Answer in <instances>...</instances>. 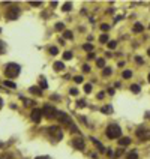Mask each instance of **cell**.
<instances>
[{
    "mask_svg": "<svg viewBox=\"0 0 150 159\" xmlns=\"http://www.w3.org/2000/svg\"><path fill=\"white\" fill-rule=\"evenodd\" d=\"M20 71H21V68H20V65H17V63H8V65L5 66V74H6L8 78H15V77H18Z\"/></svg>",
    "mask_w": 150,
    "mask_h": 159,
    "instance_id": "1",
    "label": "cell"
},
{
    "mask_svg": "<svg viewBox=\"0 0 150 159\" xmlns=\"http://www.w3.org/2000/svg\"><path fill=\"white\" fill-rule=\"evenodd\" d=\"M119 144L123 147V146H129L131 144V138H128V137H125V138H122V140H119Z\"/></svg>",
    "mask_w": 150,
    "mask_h": 159,
    "instance_id": "9",
    "label": "cell"
},
{
    "mask_svg": "<svg viewBox=\"0 0 150 159\" xmlns=\"http://www.w3.org/2000/svg\"><path fill=\"white\" fill-rule=\"evenodd\" d=\"M96 65H98L99 68H104V66H105V60H104V59H98V60H96Z\"/></svg>",
    "mask_w": 150,
    "mask_h": 159,
    "instance_id": "22",
    "label": "cell"
},
{
    "mask_svg": "<svg viewBox=\"0 0 150 159\" xmlns=\"http://www.w3.org/2000/svg\"><path fill=\"white\" fill-rule=\"evenodd\" d=\"M111 72H112L111 68H104V72H102V74H104L105 77H108V75H111Z\"/></svg>",
    "mask_w": 150,
    "mask_h": 159,
    "instance_id": "25",
    "label": "cell"
},
{
    "mask_svg": "<svg viewBox=\"0 0 150 159\" xmlns=\"http://www.w3.org/2000/svg\"><path fill=\"white\" fill-rule=\"evenodd\" d=\"M122 135V129L117 126V125H110L107 128V137L111 138V140H114V138H119Z\"/></svg>",
    "mask_w": 150,
    "mask_h": 159,
    "instance_id": "2",
    "label": "cell"
},
{
    "mask_svg": "<svg viewBox=\"0 0 150 159\" xmlns=\"http://www.w3.org/2000/svg\"><path fill=\"white\" fill-rule=\"evenodd\" d=\"M50 53H51L53 56H56V54H57V53H59V50H57V47H51V48H50Z\"/></svg>",
    "mask_w": 150,
    "mask_h": 159,
    "instance_id": "26",
    "label": "cell"
},
{
    "mask_svg": "<svg viewBox=\"0 0 150 159\" xmlns=\"http://www.w3.org/2000/svg\"><path fill=\"white\" fill-rule=\"evenodd\" d=\"M3 84H5L6 87H11V89H15V87H17V86H15V83H12V81H8V80H6V81H5Z\"/></svg>",
    "mask_w": 150,
    "mask_h": 159,
    "instance_id": "17",
    "label": "cell"
},
{
    "mask_svg": "<svg viewBox=\"0 0 150 159\" xmlns=\"http://www.w3.org/2000/svg\"><path fill=\"white\" fill-rule=\"evenodd\" d=\"M116 47H117V42H116V41H110V42H108V48H110V50H114Z\"/></svg>",
    "mask_w": 150,
    "mask_h": 159,
    "instance_id": "19",
    "label": "cell"
},
{
    "mask_svg": "<svg viewBox=\"0 0 150 159\" xmlns=\"http://www.w3.org/2000/svg\"><path fill=\"white\" fill-rule=\"evenodd\" d=\"M0 51H2V42H0Z\"/></svg>",
    "mask_w": 150,
    "mask_h": 159,
    "instance_id": "42",
    "label": "cell"
},
{
    "mask_svg": "<svg viewBox=\"0 0 150 159\" xmlns=\"http://www.w3.org/2000/svg\"><path fill=\"white\" fill-rule=\"evenodd\" d=\"M2 104H3V101H2V98H0V107H2Z\"/></svg>",
    "mask_w": 150,
    "mask_h": 159,
    "instance_id": "40",
    "label": "cell"
},
{
    "mask_svg": "<svg viewBox=\"0 0 150 159\" xmlns=\"http://www.w3.org/2000/svg\"><path fill=\"white\" fill-rule=\"evenodd\" d=\"M18 15H20V8H18V6H11V8L6 11V18L11 20V21L17 20Z\"/></svg>",
    "mask_w": 150,
    "mask_h": 159,
    "instance_id": "3",
    "label": "cell"
},
{
    "mask_svg": "<svg viewBox=\"0 0 150 159\" xmlns=\"http://www.w3.org/2000/svg\"><path fill=\"white\" fill-rule=\"evenodd\" d=\"M77 107H80V108L86 107V101H78V102H77Z\"/></svg>",
    "mask_w": 150,
    "mask_h": 159,
    "instance_id": "29",
    "label": "cell"
},
{
    "mask_svg": "<svg viewBox=\"0 0 150 159\" xmlns=\"http://www.w3.org/2000/svg\"><path fill=\"white\" fill-rule=\"evenodd\" d=\"M87 59H89V60H93V59H95V54H93V53H89V54H87Z\"/></svg>",
    "mask_w": 150,
    "mask_h": 159,
    "instance_id": "31",
    "label": "cell"
},
{
    "mask_svg": "<svg viewBox=\"0 0 150 159\" xmlns=\"http://www.w3.org/2000/svg\"><path fill=\"white\" fill-rule=\"evenodd\" d=\"M42 114L47 116V117H56V114H57V110H56L53 105L47 104V105H44V108H42Z\"/></svg>",
    "mask_w": 150,
    "mask_h": 159,
    "instance_id": "4",
    "label": "cell"
},
{
    "mask_svg": "<svg viewBox=\"0 0 150 159\" xmlns=\"http://www.w3.org/2000/svg\"><path fill=\"white\" fill-rule=\"evenodd\" d=\"M147 54H149V56H150V48H149V51H147Z\"/></svg>",
    "mask_w": 150,
    "mask_h": 159,
    "instance_id": "41",
    "label": "cell"
},
{
    "mask_svg": "<svg viewBox=\"0 0 150 159\" xmlns=\"http://www.w3.org/2000/svg\"><path fill=\"white\" fill-rule=\"evenodd\" d=\"M56 29H57V30H65V26L62 23H57V24H56Z\"/></svg>",
    "mask_w": 150,
    "mask_h": 159,
    "instance_id": "28",
    "label": "cell"
},
{
    "mask_svg": "<svg viewBox=\"0 0 150 159\" xmlns=\"http://www.w3.org/2000/svg\"><path fill=\"white\" fill-rule=\"evenodd\" d=\"M30 116H32V120H33L35 123H39V122L42 120V116H44V114H42V110H41V108H35V110L32 111Z\"/></svg>",
    "mask_w": 150,
    "mask_h": 159,
    "instance_id": "5",
    "label": "cell"
},
{
    "mask_svg": "<svg viewBox=\"0 0 150 159\" xmlns=\"http://www.w3.org/2000/svg\"><path fill=\"white\" fill-rule=\"evenodd\" d=\"M84 92H86V93H90V92H92V84H86V86H84Z\"/></svg>",
    "mask_w": 150,
    "mask_h": 159,
    "instance_id": "27",
    "label": "cell"
},
{
    "mask_svg": "<svg viewBox=\"0 0 150 159\" xmlns=\"http://www.w3.org/2000/svg\"><path fill=\"white\" fill-rule=\"evenodd\" d=\"M30 5H32V6H41L42 3H41V2H30Z\"/></svg>",
    "mask_w": 150,
    "mask_h": 159,
    "instance_id": "34",
    "label": "cell"
},
{
    "mask_svg": "<svg viewBox=\"0 0 150 159\" xmlns=\"http://www.w3.org/2000/svg\"><path fill=\"white\" fill-rule=\"evenodd\" d=\"M30 93H33V95H36V96H39V95H42V90L39 89V87H36V86H33V87H30V90H29Z\"/></svg>",
    "mask_w": 150,
    "mask_h": 159,
    "instance_id": "8",
    "label": "cell"
},
{
    "mask_svg": "<svg viewBox=\"0 0 150 159\" xmlns=\"http://www.w3.org/2000/svg\"><path fill=\"white\" fill-rule=\"evenodd\" d=\"M123 78H131V77H132V72H131V71H123Z\"/></svg>",
    "mask_w": 150,
    "mask_h": 159,
    "instance_id": "24",
    "label": "cell"
},
{
    "mask_svg": "<svg viewBox=\"0 0 150 159\" xmlns=\"http://www.w3.org/2000/svg\"><path fill=\"white\" fill-rule=\"evenodd\" d=\"M36 159H48V158H47V156H38Z\"/></svg>",
    "mask_w": 150,
    "mask_h": 159,
    "instance_id": "39",
    "label": "cell"
},
{
    "mask_svg": "<svg viewBox=\"0 0 150 159\" xmlns=\"http://www.w3.org/2000/svg\"><path fill=\"white\" fill-rule=\"evenodd\" d=\"M83 80H84V78H83L81 75H77V77H74V81H75V83H78V84H81V83H83Z\"/></svg>",
    "mask_w": 150,
    "mask_h": 159,
    "instance_id": "21",
    "label": "cell"
},
{
    "mask_svg": "<svg viewBox=\"0 0 150 159\" xmlns=\"http://www.w3.org/2000/svg\"><path fill=\"white\" fill-rule=\"evenodd\" d=\"M74 147H77V149L83 150V149H84V141L81 140V138H77V140H74Z\"/></svg>",
    "mask_w": 150,
    "mask_h": 159,
    "instance_id": "6",
    "label": "cell"
},
{
    "mask_svg": "<svg viewBox=\"0 0 150 159\" xmlns=\"http://www.w3.org/2000/svg\"><path fill=\"white\" fill-rule=\"evenodd\" d=\"M104 96H105L104 93H99V95H98V99H104Z\"/></svg>",
    "mask_w": 150,
    "mask_h": 159,
    "instance_id": "38",
    "label": "cell"
},
{
    "mask_svg": "<svg viewBox=\"0 0 150 159\" xmlns=\"http://www.w3.org/2000/svg\"><path fill=\"white\" fill-rule=\"evenodd\" d=\"M149 83H150V74H149Z\"/></svg>",
    "mask_w": 150,
    "mask_h": 159,
    "instance_id": "43",
    "label": "cell"
},
{
    "mask_svg": "<svg viewBox=\"0 0 150 159\" xmlns=\"http://www.w3.org/2000/svg\"><path fill=\"white\" fill-rule=\"evenodd\" d=\"M83 71H84V72H90V66H89V65H84V66H83Z\"/></svg>",
    "mask_w": 150,
    "mask_h": 159,
    "instance_id": "32",
    "label": "cell"
},
{
    "mask_svg": "<svg viewBox=\"0 0 150 159\" xmlns=\"http://www.w3.org/2000/svg\"><path fill=\"white\" fill-rule=\"evenodd\" d=\"M90 140H92V143H93V144H95V146L99 149V152H104V150H105V147H104V146H102L98 140H96V138H90Z\"/></svg>",
    "mask_w": 150,
    "mask_h": 159,
    "instance_id": "7",
    "label": "cell"
},
{
    "mask_svg": "<svg viewBox=\"0 0 150 159\" xmlns=\"http://www.w3.org/2000/svg\"><path fill=\"white\" fill-rule=\"evenodd\" d=\"M71 9H72V3H71V2H68V3L63 5V11H65V12H66V11H71Z\"/></svg>",
    "mask_w": 150,
    "mask_h": 159,
    "instance_id": "20",
    "label": "cell"
},
{
    "mask_svg": "<svg viewBox=\"0 0 150 159\" xmlns=\"http://www.w3.org/2000/svg\"><path fill=\"white\" fill-rule=\"evenodd\" d=\"M99 42H101V44L108 42V36H107V35H101V36H99Z\"/></svg>",
    "mask_w": 150,
    "mask_h": 159,
    "instance_id": "18",
    "label": "cell"
},
{
    "mask_svg": "<svg viewBox=\"0 0 150 159\" xmlns=\"http://www.w3.org/2000/svg\"><path fill=\"white\" fill-rule=\"evenodd\" d=\"M83 48H84L86 51H89V53H90V51L93 50V45H92V44H84V45H83Z\"/></svg>",
    "mask_w": 150,
    "mask_h": 159,
    "instance_id": "23",
    "label": "cell"
},
{
    "mask_svg": "<svg viewBox=\"0 0 150 159\" xmlns=\"http://www.w3.org/2000/svg\"><path fill=\"white\" fill-rule=\"evenodd\" d=\"M135 62L141 65V63H143V59H141V57H135Z\"/></svg>",
    "mask_w": 150,
    "mask_h": 159,
    "instance_id": "36",
    "label": "cell"
},
{
    "mask_svg": "<svg viewBox=\"0 0 150 159\" xmlns=\"http://www.w3.org/2000/svg\"><path fill=\"white\" fill-rule=\"evenodd\" d=\"M108 156H110V158H114V153H112V150H108Z\"/></svg>",
    "mask_w": 150,
    "mask_h": 159,
    "instance_id": "37",
    "label": "cell"
},
{
    "mask_svg": "<svg viewBox=\"0 0 150 159\" xmlns=\"http://www.w3.org/2000/svg\"><path fill=\"white\" fill-rule=\"evenodd\" d=\"M71 95H72V96H77V95H78V90H77V89H71Z\"/></svg>",
    "mask_w": 150,
    "mask_h": 159,
    "instance_id": "30",
    "label": "cell"
},
{
    "mask_svg": "<svg viewBox=\"0 0 150 159\" xmlns=\"http://www.w3.org/2000/svg\"><path fill=\"white\" fill-rule=\"evenodd\" d=\"M101 29H102V30H108L110 26H108V24H101Z\"/></svg>",
    "mask_w": 150,
    "mask_h": 159,
    "instance_id": "35",
    "label": "cell"
},
{
    "mask_svg": "<svg viewBox=\"0 0 150 159\" xmlns=\"http://www.w3.org/2000/svg\"><path fill=\"white\" fill-rule=\"evenodd\" d=\"M0 32H2V30H0Z\"/></svg>",
    "mask_w": 150,
    "mask_h": 159,
    "instance_id": "44",
    "label": "cell"
},
{
    "mask_svg": "<svg viewBox=\"0 0 150 159\" xmlns=\"http://www.w3.org/2000/svg\"><path fill=\"white\" fill-rule=\"evenodd\" d=\"M63 59H65V60H71V59H72V53L71 51H65L63 53Z\"/></svg>",
    "mask_w": 150,
    "mask_h": 159,
    "instance_id": "16",
    "label": "cell"
},
{
    "mask_svg": "<svg viewBox=\"0 0 150 159\" xmlns=\"http://www.w3.org/2000/svg\"><path fill=\"white\" fill-rule=\"evenodd\" d=\"M126 159H138V152H131V153H128V156H126Z\"/></svg>",
    "mask_w": 150,
    "mask_h": 159,
    "instance_id": "10",
    "label": "cell"
},
{
    "mask_svg": "<svg viewBox=\"0 0 150 159\" xmlns=\"http://www.w3.org/2000/svg\"><path fill=\"white\" fill-rule=\"evenodd\" d=\"M47 87H48V84H47V81H45V78L42 77V78L39 80V89L42 90V89H47Z\"/></svg>",
    "mask_w": 150,
    "mask_h": 159,
    "instance_id": "11",
    "label": "cell"
},
{
    "mask_svg": "<svg viewBox=\"0 0 150 159\" xmlns=\"http://www.w3.org/2000/svg\"><path fill=\"white\" fill-rule=\"evenodd\" d=\"M131 90H132L134 93H140V90H141V87H140L138 84H132V86H131Z\"/></svg>",
    "mask_w": 150,
    "mask_h": 159,
    "instance_id": "14",
    "label": "cell"
},
{
    "mask_svg": "<svg viewBox=\"0 0 150 159\" xmlns=\"http://www.w3.org/2000/svg\"><path fill=\"white\" fill-rule=\"evenodd\" d=\"M102 111H104V113H111V107L108 105V107H105V108H102Z\"/></svg>",
    "mask_w": 150,
    "mask_h": 159,
    "instance_id": "33",
    "label": "cell"
},
{
    "mask_svg": "<svg viewBox=\"0 0 150 159\" xmlns=\"http://www.w3.org/2000/svg\"><path fill=\"white\" fill-rule=\"evenodd\" d=\"M63 68H65V66H63L62 62H56V63H54V69H56V71H62Z\"/></svg>",
    "mask_w": 150,
    "mask_h": 159,
    "instance_id": "13",
    "label": "cell"
},
{
    "mask_svg": "<svg viewBox=\"0 0 150 159\" xmlns=\"http://www.w3.org/2000/svg\"><path fill=\"white\" fill-rule=\"evenodd\" d=\"M143 30H144V27H143L140 23H137V24L134 26V32H135V33H140V32H143Z\"/></svg>",
    "mask_w": 150,
    "mask_h": 159,
    "instance_id": "12",
    "label": "cell"
},
{
    "mask_svg": "<svg viewBox=\"0 0 150 159\" xmlns=\"http://www.w3.org/2000/svg\"><path fill=\"white\" fill-rule=\"evenodd\" d=\"M63 38H65V39H72V38H74V35H72V32H69V30H65V33H63Z\"/></svg>",
    "mask_w": 150,
    "mask_h": 159,
    "instance_id": "15",
    "label": "cell"
}]
</instances>
